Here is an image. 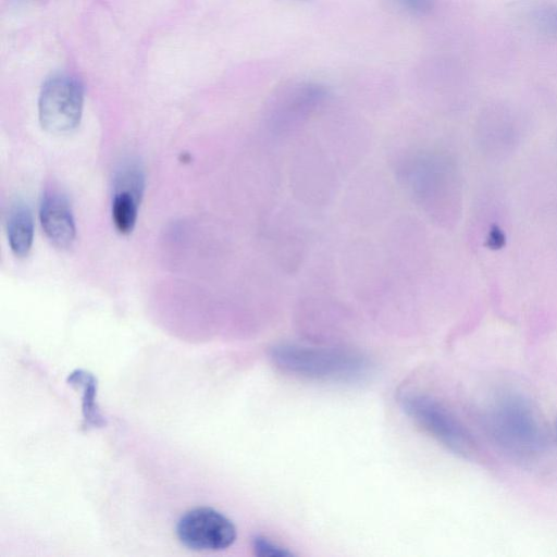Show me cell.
I'll return each instance as SVG.
<instances>
[{"instance_id":"cell-1","label":"cell","mask_w":557,"mask_h":557,"mask_svg":"<svg viewBox=\"0 0 557 557\" xmlns=\"http://www.w3.org/2000/svg\"><path fill=\"white\" fill-rule=\"evenodd\" d=\"M275 366L301 377L325 381H354L369 369L364 358L351 351L281 344L271 351Z\"/></svg>"},{"instance_id":"cell-2","label":"cell","mask_w":557,"mask_h":557,"mask_svg":"<svg viewBox=\"0 0 557 557\" xmlns=\"http://www.w3.org/2000/svg\"><path fill=\"white\" fill-rule=\"evenodd\" d=\"M84 90L81 83L64 74L48 78L39 94L38 116L44 129L54 135L74 131L81 122Z\"/></svg>"},{"instance_id":"cell-3","label":"cell","mask_w":557,"mask_h":557,"mask_svg":"<svg viewBox=\"0 0 557 557\" xmlns=\"http://www.w3.org/2000/svg\"><path fill=\"white\" fill-rule=\"evenodd\" d=\"M404 411L425 432L456 454L468 456L473 443L457 418L434 398L417 393L400 398Z\"/></svg>"},{"instance_id":"cell-4","label":"cell","mask_w":557,"mask_h":557,"mask_svg":"<svg viewBox=\"0 0 557 557\" xmlns=\"http://www.w3.org/2000/svg\"><path fill=\"white\" fill-rule=\"evenodd\" d=\"M326 95L323 86L313 83H300L284 88L270 101V131L275 135L296 131L319 109Z\"/></svg>"},{"instance_id":"cell-5","label":"cell","mask_w":557,"mask_h":557,"mask_svg":"<svg viewBox=\"0 0 557 557\" xmlns=\"http://www.w3.org/2000/svg\"><path fill=\"white\" fill-rule=\"evenodd\" d=\"M176 535L183 545L194 550H223L235 542L237 532L223 513L209 507H198L180 518Z\"/></svg>"},{"instance_id":"cell-6","label":"cell","mask_w":557,"mask_h":557,"mask_svg":"<svg viewBox=\"0 0 557 557\" xmlns=\"http://www.w3.org/2000/svg\"><path fill=\"white\" fill-rule=\"evenodd\" d=\"M497 436L522 453L535 449L541 443V425L530 408L520 401H507L494 414Z\"/></svg>"},{"instance_id":"cell-7","label":"cell","mask_w":557,"mask_h":557,"mask_svg":"<svg viewBox=\"0 0 557 557\" xmlns=\"http://www.w3.org/2000/svg\"><path fill=\"white\" fill-rule=\"evenodd\" d=\"M112 199V221L119 233L129 234L137 221L144 189V176L135 165L123 168L116 178Z\"/></svg>"},{"instance_id":"cell-8","label":"cell","mask_w":557,"mask_h":557,"mask_svg":"<svg viewBox=\"0 0 557 557\" xmlns=\"http://www.w3.org/2000/svg\"><path fill=\"white\" fill-rule=\"evenodd\" d=\"M41 227L48 239L60 249L70 248L76 237V226L71 207L64 196L48 191L39 210Z\"/></svg>"},{"instance_id":"cell-9","label":"cell","mask_w":557,"mask_h":557,"mask_svg":"<svg viewBox=\"0 0 557 557\" xmlns=\"http://www.w3.org/2000/svg\"><path fill=\"white\" fill-rule=\"evenodd\" d=\"M8 242L16 257H25L30 251L34 239V223L29 209L24 203L14 205L7 221Z\"/></svg>"},{"instance_id":"cell-10","label":"cell","mask_w":557,"mask_h":557,"mask_svg":"<svg viewBox=\"0 0 557 557\" xmlns=\"http://www.w3.org/2000/svg\"><path fill=\"white\" fill-rule=\"evenodd\" d=\"M69 382L72 385H79L84 388L83 396V414L84 425L87 426H100L103 425V419L99 414L98 408L95 403L96 396V380L92 374L76 370L69 376Z\"/></svg>"},{"instance_id":"cell-11","label":"cell","mask_w":557,"mask_h":557,"mask_svg":"<svg viewBox=\"0 0 557 557\" xmlns=\"http://www.w3.org/2000/svg\"><path fill=\"white\" fill-rule=\"evenodd\" d=\"M252 548L255 554L261 557H287L293 555L288 549L264 536H256L252 540Z\"/></svg>"},{"instance_id":"cell-12","label":"cell","mask_w":557,"mask_h":557,"mask_svg":"<svg viewBox=\"0 0 557 557\" xmlns=\"http://www.w3.org/2000/svg\"><path fill=\"white\" fill-rule=\"evenodd\" d=\"M406 12L413 15H423L431 11L433 0H395Z\"/></svg>"},{"instance_id":"cell-13","label":"cell","mask_w":557,"mask_h":557,"mask_svg":"<svg viewBox=\"0 0 557 557\" xmlns=\"http://www.w3.org/2000/svg\"><path fill=\"white\" fill-rule=\"evenodd\" d=\"M505 245V234L498 226H493L486 237V246L493 250L500 249Z\"/></svg>"},{"instance_id":"cell-14","label":"cell","mask_w":557,"mask_h":557,"mask_svg":"<svg viewBox=\"0 0 557 557\" xmlns=\"http://www.w3.org/2000/svg\"><path fill=\"white\" fill-rule=\"evenodd\" d=\"M543 21L545 26H548L549 28L557 29V10L548 11V13H545L543 16Z\"/></svg>"},{"instance_id":"cell-15","label":"cell","mask_w":557,"mask_h":557,"mask_svg":"<svg viewBox=\"0 0 557 557\" xmlns=\"http://www.w3.org/2000/svg\"><path fill=\"white\" fill-rule=\"evenodd\" d=\"M556 430H557V425H556Z\"/></svg>"}]
</instances>
